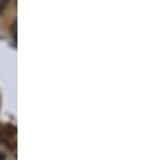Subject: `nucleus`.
<instances>
[{
    "mask_svg": "<svg viewBox=\"0 0 151 160\" xmlns=\"http://www.w3.org/2000/svg\"><path fill=\"white\" fill-rule=\"evenodd\" d=\"M0 160H3V156H2V155H0Z\"/></svg>",
    "mask_w": 151,
    "mask_h": 160,
    "instance_id": "f03ea898",
    "label": "nucleus"
},
{
    "mask_svg": "<svg viewBox=\"0 0 151 160\" xmlns=\"http://www.w3.org/2000/svg\"><path fill=\"white\" fill-rule=\"evenodd\" d=\"M8 2H10V0H0V12H2V11L4 10V8L7 7Z\"/></svg>",
    "mask_w": 151,
    "mask_h": 160,
    "instance_id": "f257e3e1",
    "label": "nucleus"
}]
</instances>
